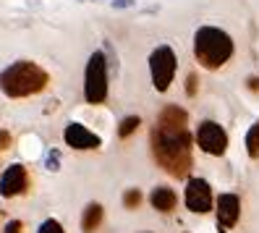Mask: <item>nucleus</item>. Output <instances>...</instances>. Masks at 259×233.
<instances>
[{"instance_id": "1", "label": "nucleus", "mask_w": 259, "mask_h": 233, "mask_svg": "<svg viewBox=\"0 0 259 233\" xmlns=\"http://www.w3.org/2000/svg\"><path fill=\"white\" fill-rule=\"evenodd\" d=\"M152 154L162 170L176 178H186L191 170V134L189 113L178 105H165L152 129Z\"/></svg>"}, {"instance_id": "2", "label": "nucleus", "mask_w": 259, "mask_h": 233, "mask_svg": "<svg viewBox=\"0 0 259 233\" xmlns=\"http://www.w3.org/2000/svg\"><path fill=\"white\" fill-rule=\"evenodd\" d=\"M50 84V76L42 66H37L34 60H16L8 68L0 71V92L11 100L32 97L45 92Z\"/></svg>"}, {"instance_id": "3", "label": "nucleus", "mask_w": 259, "mask_h": 233, "mask_svg": "<svg viewBox=\"0 0 259 233\" xmlns=\"http://www.w3.org/2000/svg\"><path fill=\"white\" fill-rule=\"evenodd\" d=\"M233 53H236V42L225 29L204 24L194 32V58L202 68L218 71L233 58Z\"/></svg>"}, {"instance_id": "4", "label": "nucleus", "mask_w": 259, "mask_h": 233, "mask_svg": "<svg viewBox=\"0 0 259 233\" xmlns=\"http://www.w3.org/2000/svg\"><path fill=\"white\" fill-rule=\"evenodd\" d=\"M108 84H110L108 58L102 50H95L84 68V100L89 105H102L108 100Z\"/></svg>"}, {"instance_id": "5", "label": "nucleus", "mask_w": 259, "mask_h": 233, "mask_svg": "<svg viewBox=\"0 0 259 233\" xmlns=\"http://www.w3.org/2000/svg\"><path fill=\"white\" fill-rule=\"evenodd\" d=\"M149 76H152V84H155L157 92H167L176 79V71H178V55L170 45H157L155 50L149 53Z\"/></svg>"}, {"instance_id": "6", "label": "nucleus", "mask_w": 259, "mask_h": 233, "mask_svg": "<svg viewBox=\"0 0 259 233\" xmlns=\"http://www.w3.org/2000/svg\"><path fill=\"white\" fill-rule=\"evenodd\" d=\"M196 144H199L202 152L212 154V158H220L228 149V131L218 121H202L199 129H196Z\"/></svg>"}, {"instance_id": "7", "label": "nucleus", "mask_w": 259, "mask_h": 233, "mask_svg": "<svg viewBox=\"0 0 259 233\" xmlns=\"http://www.w3.org/2000/svg\"><path fill=\"white\" fill-rule=\"evenodd\" d=\"M184 199H186V207L196 215H204L212 210V186L204 181V178H189L186 183V191H184Z\"/></svg>"}, {"instance_id": "8", "label": "nucleus", "mask_w": 259, "mask_h": 233, "mask_svg": "<svg viewBox=\"0 0 259 233\" xmlns=\"http://www.w3.org/2000/svg\"><path fill=\"white\" fill-rule=\"evenodd\" d=\"M215 212H218L220 233H228L241 217V199H238V194H220L218 202H215Z\"/></svg>"}, {"instance_id": "9", "label": "nucleus", "mask_w": 259, "mask_h": 233, "mask_svg": "<svg viewBox=\"0 0 259 233\" xmlns=\"http://www.w3.org/2000/svg\"><path fill=\"white\" fill-rule=\"evenodd\" d=\"M63 139L71 149H97L102 144V139L95 131H89L84 123H68L63 131Z\"/></svg>"}, {"instance_id": "10", "label": "nucleus", "mask_w": 259, "mask_h": 233, "mask_svg": "<svg viewBox=\"0 0 259 233\" xmlns=\"http://www.w3.org/2000/svg\"><path fill=\"white\" fill-rule=\"evenodd\" d=\"M26 186H29V176H26V168L24 165H8L6 168V173L0 176V194L3 197H19L26 191Z\"/></svg>"}, {"instance_id": "11", "label": "nucleus", "mask_w": 259, "mask_h": 233, "mask_svg": "<svg viewBox=\"0 0 259 233\" xmlns=\"http://www.w3.org/2000/svg\"><path fill=\"white\" fill-rule=\"evenodd\" d=\"M149 205L157 212H173L176 205H178V197H176L173 189H167V186H157V189L149 194Z\"/></svg>"}, {"instance_id": "12", "label": "nucleus", "mask_w": 259, "mask_h": 233, "mask_svg": "<svg viewBox=\"0 0 259 233\" xmlns=\"http://www.w3.org/2000/svg\"><path fill=\"white\" fill-rule=\"evenodd\" d=\"M102 217H105V207L100 205V202H92V205H87L84 215H81V230L84 233H95L102 223Z\"/></svg>"}, {"instance_id": "13", "label": "nucleus", "mask_w": 259, "mask_h": 233, "mask_svg": "<svg viewBox=\"0 0 259 233\" xmlns=\"http://www.w3.org/2000/svg\"><path fill=\"white\" fill-rule=\"evenodd\" d=\"M246 152H249L251 160L259 158V121L246 131Z\"/></svg>"}, {"instance_id": "14", "label": "nucleus", "mask_w": 259, "mask_h": 233, "mask_svg": "<svg viewBox=\"0 0 259 233\" xmlns=\"http://www.w3.org/2000/svg\"><path fill=\"white\" fill-rule=\"evenodd\" d=\"M139 126H142V118H139V115H128V118L120 121V126H118V136H120V139H126V136H131Z\"/></svg>"}, {"instance_id": "15", "label": "nucleus", "mask_w": 259, "mask_h": 233, "mask_svg": "<svg viewBox=\"0 0 259 233\" xmlns=\"http://www.w3.org/2000/svg\"><path fill=\"white\" fill-rule=\"evenodd\" d=\"M123 205L128 207V210H136L142 205V191L139 189H128L126 194H123Z\"/></svg>"}, {"instance_id": "16", "label": "nucleus", "mask_w": 259, "mask_h": 233, "mask_svg": "<svg viewBox=\"0 0 259 233\" xmlns=\"http://www.w3.org/2000/svg\"><path fill=\"white\" fill-rule=\"evenodd\" d=\"M37 233H66V230H63V225H60L58 220H53V217H50V220H45V223L39 225Z\"/></svg>"}, {"instance_id": "17", "label": "nucleus", "mask_w": 259, "mask_h": 233, "mask_svg": "<svg viewBox=\"0 0 259 233\" xmlns=\"http://www.w3.org/2000/svg\"><path fill=\"white\" fill-rule=\"evenodd\" d=\"M196 87H199V79H196V73H189V76H186V87H184L189 97L196 95Z\"/></svg>"}, {"instance_id": "18", "label": "nucleus", "mask_w": 259, "mask_h": 233, "mask_svg": "<svg viewBox=\"0 0 259 233\" xmlns=\"http://www.w3.org/2000/svg\"><path fill=\"white\" fill-rule=\"evenodd\" d=\"M134 6H136V0H110V8H115V11H126Z\"/></svg>"}, {"instance_id": "19", "label": "nucleus", "mask_w": 259, "mask_h": 233, "mask_svg": "<svg viewBox=\"0 0 259 233\" xmlns=\"http://www.w3.org/2000/svg\"><path fill=\"white\" fill-rule=\"evenodd\" d=\"M21 230H24L21 220H11V223L6 225V230H3V233H21Z\"/></svg>"}, {"instance_id": "20", "label": "nucleus", "mask_w": 259, "mask_h": 233, "mask_svg": "<svg viewBox=\"0 0 259 233\" xmlns=\"http://www.w3.org/2000/svg\"><path fill=\"white\" fill-rule=\"evenodd\" d=\"M8 144H11V134L0 129V149H8Z\"/></svg>"}, {"instance_id": "21", "label": "nucleus", "mask_w": 259, "mask_h": 233, "mask_svg": "<svg viewBox=\"0 0 259 233\" xmlns=\"http://www.w3.org/2000/svg\"><path fill=\"white\" fill-rule=\"evenodd\" d=\"M48 168H50V170H58V152H50V158H48Z\"/></svg>"}, {"instance_id": "22", "label": "nucleus", "mask_w": 259, "mask_h": 233, "mask_svg": "<svg viewBox=\"0 0 259 233\" xmlns=\"http://www.w3.org/2000/svg\"><path fill=\"white\" fill-rule=\"evenodd\" d=\"M246 84H249V89L259 92V76H249V79H246Z\"/></svg>"}, {"instance_id": "23", "label": "nucleus", "mask_w": 259, "mask_h": 233, "mask_svg": "<svg viewBox=\"0 0 259 233\" xmlns=\"http://www.w3.org/2000/svg\"><path fill=\"white\" fill-rule=\"evenodd\" d=\"M92 3H102V0H92Z\"/></svg>"}]
</instances>
